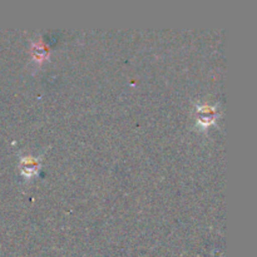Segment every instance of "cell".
Returning <instances> with one entry per match:
<instances>
[{"label":"cell","instance_id":"1","mask_svg":"<svg viewBox=\"0 0 257 257\" xmlns=\"http://www.w3.org/2000/svg\"><path fill=\"white\" fill-rule=\"evenodd\" d=\"M39 167L40 163L38 158L28 156V157H23L22 160H20L19 170L20 173H22L25 178H32L33 176L37 175L38 171H39Z\"/></svg>","mask_w":257,"mask_h":257},{"label":"cell","instance_id":"2","mask_svg":"<svg viewBox=\"0 0 257 257\" xmlns=\"http://www.w3.org/2000/svg\"><path fill=\"white\" fill-rule=\"evenodd\" d=\"M216 117H217V112H216L215 107L201 105V107L197 108V122L203 127H208V125L213 124Z\"/></svg>","mask_w":257,"mask_h":257},{"label":"cell","instance_id":"3","mask_svg":"<svg viewBox=\"0 0 257 257\" xmlns=\"http://www.w3.org/2000/svg\"><path fill=\"white\" fill-rule=\"evenodd\" d=\"M32 53H33V57H34L35 62L42 63L48 58L49 50H48V48H45L44 43L38 42V43H34V44H33Z\"/></svg>","mask_w":257,"mask_h":257}]
</instances>
